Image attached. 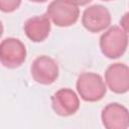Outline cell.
Listing matches in <instances>:
<instances>
[{"instance_id":"obj_1","label":"cell","mask_w":129,"mask_h":129,"mask_svg":"<svg viewBox=\"0 0 129 129\" xmlns=\"http://www.w3.org/2000/svg\"><path fill=\"white\" fill-rule=\"evenodd\" d=\"M99 43L101 51L106 57L118 58L127 49L128 33L120 26H111L101 35Z\"/></svg>"},{"instance_id":"obj_2","label":"cell","mask_w":129,"mask_h":129,"mask_svg":"<svg viewBox=\"0 0 129 129\" xmlns=\"http://www.w3.org/2000/svg\"><path fill=\"white\" fill-rule=\"evenodd\" d=\"M77 91L86 102H98L104 98L107 92L105 82L96 73H82L77 80Z\"/></svg>"},{"instance_id":"obj_3","label":"cell","mask_w":129,"mask_h":129,"mask_svg":"<svg viewBox=\"0 0 129 129\" xmlns=\"http://www.w3.org/2000/svg\"><path fill=\"white\" fill-rule=\"evenodd\" d=\"M46 15L56 26L69 27L78 21L80 9L70 0H53L46 9Z\"/></svg>"},{"instance_id":"obj_4","label":"cell","mask_w":129,"mask_h":129,"mask_svg":"<svg viewBox=\"0 0 129 129\" xmlns=\"http://www.w3.org/2000/svg\"><path fill=\"white\" fill-rule=\"evenodd\" d=\"M26 59L24 43L15 37H7L0 42V62L8 69L19 68Z\"/></svg>"},{"instance_id":"obj_5","label":"cell","mask_w":129,"mask_h":129,"mask_svg":"<svg viewBox=\"0 0 129 129\" xmlns=\"http://www.w3.org/2000/svg\"><path fill=\"white\" fill-rule=\"evenodd\" d=\"M30 73L37 84L48 86L56 81L59 70L56 61L52 57L48 55H39L32 61Z\"/></svg>"},{"instance_id":"obj_6","label":"cell","mask_w":129,"mask_h":129,"mask_svg":"<svg viewBox=\"0 0 129 129\" xmlns=\"http://www.w3.org/2000/svg\"><path fill=\"white\" fill-rule=\"evenodd\" d=\"M82 24L88 31L92 33L100 32L110 26L111 13L103 5H91L83 12Z\"/></svg>"},{"instance_id":"obj_7","label":"cell","mask_w":129,"mask_h":129,"mask_svg":"<svg viewBox=\"0 0 129 129\" xmlns=\"http://www.w3.org/2000/svg\"><path fill=\"white\" fill-rule=\"evenodd\" d=\"M51 107L56 115L68 117L80 109V100L72 89L62 88L51 96Z\"/></svg>"},{"instance_id":"obj_8","label":"cell","mask_w":129,"mask_h":129,"mask_svg":"<svg viewBox=\"0 0 129 129\" xmlns=\"http://www.w3.org/2000/svg\"><path fill=\"white\" fill-rule=\"evenodd\" d=\"M105 81L113 93H127L129 90V69L127 64L122 62L110 64L105 72Z\"/></svg>"},{"instance_id":"obj_9","label":"cell","mask_w":129,"mask_h":129,"mask_svg":"<svg viewBox=\"0 0 129 129\" xmlns=\"http://www.w3.org/2000/svg\"><path fill=\"white\" fill-rule=\"evenodd\" d=\"M102 123L107 129H126L129 126L128 110L119 103H110L101 113Z\"/></svg>"},{"instance_id":"obj_10","label":"cell","mask_w":129,"mask_h":129,"mask_svg":"<svg viewBox=\"0 0 129 129\" xmlns=\"http://www.w3.org/2000/svg\"><path fill=\"white\" fill-rule=\"evenodd\" d=\"M26 36L33 42L45 40L50 32L51 24L46 14L36 15L27 19L23 26Z\"/></svg>"},{"instance_id":"obj_11","label":"cell","mask_w":129,"mask_h":129,"mask_svg":"<svg viewBox=\"0 0 129 129\" xmlns=\"http://www.w3.org/2000/svg\"><path fill=\"white\" fill-rule=\"evenodd\" d=\"M21 0H0V11L11 13L19 8Z\"/></svg>"},{"instance_id":"obj_12","label":"cell","mask_w":129,"mask_h":129,"mask_svg":"<svg viewBox=\"0 0 129 129\" xmlns=\"http://www.w3.org/2000/svg\"><path fill=\"white\" fill-rule=\"evenodd\" d=\"M70 1H72L73 3H75L78 6H84V5L89 4L92 0H70Z\"/></svg>"},{"instance_id":"obj_13","label":"cell","mask_w":129,"mask_h":129,"mask_svg":"<svg viewBox=\"0 0 129 129\" xmlns=\"http://www.w3.org/2000/svg\"><path fill=\"white\" fill-rule=\"evenodd\" d=\"M3 30H4V28H3V24H2V22L0 21V37H1L2 34H3Z\"/></svg>"},{"instance_id":"obj_14","label":"cell","mask_w":129,"mask_h":129,"mask_svg":"<svg viewBox=\"0 0 129 129\" xmlns=\"http://www.w3.org/2000/svg\"><path fill=\"white\" fill-rule=\"evenodd\" d=\"M31 2H35V3H42V2H45L47 0H29Z\"/></svg>"},{"instance_id":"obj_15","label":"cell","mask_w":129,"mask_h":129,"mask_svg":"<svg viewBox=\"0 0 129 129\" xmlns=\"http://www.w3.org/2000/svg\"><path fill=\"white\" fill-rule=\"evenodd\" d=\"M102 1H111V0H102Z\"/></svg>"}]
</instances>
